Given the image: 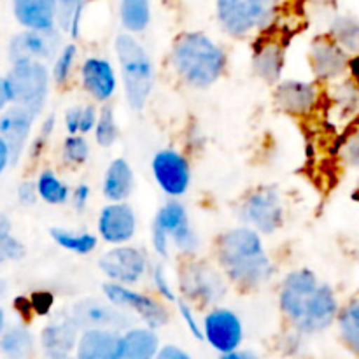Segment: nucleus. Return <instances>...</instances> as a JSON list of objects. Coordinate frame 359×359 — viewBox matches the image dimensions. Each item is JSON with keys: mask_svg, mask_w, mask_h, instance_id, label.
Here are the masks:
<instances>
[{"mask_svg": "<svg viewBox=\"0 0 359 359\" xmlns=\"http://www.w3.org/2000/svg\"><path fill=\"white\" fill-rule=\"evenodd\" d=\"M216 258L226 280L244 291L259 290L273 277L272 259L266 255L262 233L245 224L217 237Z\"/></svg>", "mask_w": 359, "mask_h": 359, "instance_id": "f257e3e1", "label": "nucleus"}, {"mask_svg": "<svg viewBox=\"0 0 359 359\" xmlns=\"http://www.w3.org/2000/svg\"><path fill=\"white\" fill-rule=\"evenodd\" d=\"M170 63L182 83L195 90H207L224 74L226 53L203 32H184L174 41Z\"/></svg>", "mask_w": 359, "mask_h": 359, "instance_id": "f03ea898", "label": "nucleus"}, {"mask_svg": "<svg viewBox=\"0 0 359 359\" xmlns=\"http://www.w3.org/2000/svg\"><path fill=\"white\" fill-rule=\"evenodd\" d=\"M114 51L121 69L126 104L132 111H142L154 88L153 60L139 39L128 32L116 35Z\"/></svg>", "mask_w": 359, "mask_h": 359, "instance_id": "7ed1b4c3", "label": "nucleus"}, {"mask_svg": "<svg viewBox=\"0 0 359 359\" xmlns=\"http://www.w3.org/2000/svg\"><path fill=\"white\" fill-rule=\"evenodd\" d=\"M151 244L160 258L170 256V244L179 255L191 258L200 248V238L191 226L188 210L177 198L160 207L151 224Z\"/></svg>", "mask_w": 359, "mask_h": 359, "instance_id": "20e7f679", "label": "nucleus"}, {"mask_svg": "<svg viewBox=\"0 0 359 359\" xmlns=\"http://www.w3.org/2000/svg\"><path fill=\"white\" fill-rule=\"evenodd\" d=\"M221 30L233 39H245L273 23L276 0H216Z\"/></svg>", "mask_w": 359, "mask_h": 359, "instance_id": "39448f33", "label": "nucleus"}, {"mask_svg": "<svg viewBox=\"0 0 359 359\" xmlns=\"http://www.w3.org/2000/svg\"><path fill=\"white\" fill-rule=\"evenodd\" d=\"M11 93V104L28 109L37 118L44 109L49 95V74L44 62L13 63L6 77Z\"/></svg>", "mask_w": 359, "mask_h": 359, "instance_id": "423d86ee", "label": "nucleus"}, {"mask_svg": "<svg viewBox=\"0 0 359 359\" xmlns=\"http://www.w3.org/2000/svg\"><path fill=\"white\" fill-rule=\"evenodd\" d=\"M224 273L205 262H188L179 269V286L182 298L191 305L212 307L226 294Z\"/></svg>", "mask_w": 359, "mask_h": 359, "instance_id": "0eeeda50", "label": "nucleus"}, {"mask_svg": "<svg viewBox=\"0 0 359 359\" xmlns=\"http://www.w3.org/2000/svg\"><path fill=\"white\" fill-rule=\"evenodd\" d=\"M238 217L245 226L262 235H272L284 223V203L279 189L262 186L244 198L238 207Z\"/></svg>", "mask_w": 359, "mask_h": 359, "instance_id": "6e6552de", "label": "nucleus"}, {"mask_svg": "<svg viewBox=\"0 0 359 359\" xmlns=\"http://www.w3.org/2000/svg\"><path fill=\"white\" fill-rule=\"evenodd\" d=\"M102 293H104V298H107L116 307L139 316L140 321L147 328H163L168 323L167 307L161 302H158L156 298L139 293L132 286H125V284L107 280V283L102 284Z\"/></svg>", "mask_w": 359, "mask_h": 359, "instance_id": "1a4fd4ad", "label": "nucleus"}, {"mask_svg": "<svg viewBox=\"0 0 359 359\" xmlns=\"http://www.w3.org/2000/svg\"><path fill=\"white\" fill-rule=\"evenodd\" d=\"M147 256L139 248L123 244L105 251L98 259V269L107 280L125 286H135L149 273Z\"/></svg>", "mask_w": 359, "mask_h": 359, "instance_id": "9d476101", "label": "nucleus"}, {"mask_svg": "<svg viewBox=\"0 0 359 359\" xmlns=\"http://www.w3.org/2000/svg\"><path fill=\"white\" fill-rule=\"evenodd\" d=\"M319 284L321 283L318 276L309 269L291 270L283 279L279 291V307L293 326H297L307 314Z\"/></svg>", "mask_w": 359, "mask_h": 359, "instance_id": "9b49d317", "label": "nucleus"}, {"mask_svg": "<svg viewBox=\"0 0 359 359\" xmlns=\"http://www.w3.org/2000/svg\"><path fill=\"white\" fill-rule=\"evenodd\" d=\"M70 316L74 321L79 325L81 330L100 328V330H123L132 328L133 318L123 309L116 307L107 298H93L88 297L83 300H77L70 309Z\"/></svg>", "mask_w": 359, "mask_h": 359, "instance_id": "f8f14e48", "label": "nucleus"}, {"mask_svg": "<svg viewBox=\"0 0 359 359\" xmlns=\"http://www.w3.org/2000/svg\"><path fill=\"white\" fill-rule=\"evenodd\" d=\"M151 172L158 188L168 198H181L191 184V167L188 158L177 149H160L151 160Z\"/></svg>", "mask_w": 359, "mask_h": 359, "instance_id": "ddd939ff", "label": "nucleus"}, {"mask_svg": "<svg viewBox=\"0 0 359 359\" xmlns=\"http://www.w3.org/2000/svg\"><path fill=\"white\" fill-rule=\"evenodd\" d=\"M62 34L58 27L48 30H28L14 35L9 42V60L20 62H46L56 58L62 46Z\"/></svg>", "mask_w": 359, "mask_h": 359, "instance_id": "4468645a", "label": "nucleus"}, {"mask_svg": "<svg viewBox=\"0 0 359 359\" xmlns=\"http://www.w3.org/2000/svg\"><path fill=\"white\" fill-rule=\"evenodd\" d=\"M349 53L344 51L330 35L318 37L309 48V65L321 83H337L349 72Z\"/></svg>", "mask_w": 359, "mask_h": 359, "instance_id": "2eb2a0df", "label": "nucleus"}, {"mask_svg": "<svg viewBox=\"0 0 359 359\" xmlns=\"http://www.w3.org/2000/svg\"><path fill=\"white\" fill-rule=\"evenodd\" d=\"M319 88L312 81L280 79L273 90V100L279 111L294 118H307L319 105Z\"/></svg>", "mask_w": 359, "mask_h": 359, "instance_id": "dca6fc26", "label": "nucleus"}, {"mask_svg": "<svg viewBox=\"0 0 359 359\" xmlns=\"http://www.w3.org/2000/svg\"><path fill=\"white\" fill-rule=\"evenodd\" d=\"M203 340L221 354L238 349L244 337L241 318L226 307H214L203 319Z\"/></svg>", "mask_w": 359, "mask_h": 359, "instance_id": "f3484780", "label": "nucleus"}, {"mask_svg": "<svg viewBox=\"0 0 359 359\" xmlns=\"http://www.w3.org/2000/svg\"><path fill=\"white\" fill-rule=\"evenodd\" d=\"M97 230L107 244H128L137 233L135 209L128 202H109L98 214Z\"/></svg>", "mask_w": 359, "mask_h": 359, "instance_id": "a211bd4d", "label": "nucleus"}, {"mask_svg": "<svg viewBox=\"0 0 359 359\" xmlns=\"http://www.w3.org/2000/svg\"><path fill=\"white\" fill-rule=\"evenodd\" d=\"M79 325L70 314H60L42 330L41 346L46 359H65L76 351Z\"/></svg>", "mask_w": 359, "mask_h": 359, "instance_id": "6ab92c4d", "label": "nucleus"}, {"mask_svg": "<svg viewBox=\"0 0 359 359\" xmlns=\"http://www.w3.org/2000/svg\"><path fill=\"white\" fill-rule=\"evenodd\" d=\"M81 83L84 91L95 102L107 104L118 88V76L109 60L102 56H90L81 65Z\"/></svg>", "mask_w": 359, "mask_h": 359, "instance_id": "aec40b11", "label": "nucleus"}, {"mask_svg": "<svg viewBox=\"0 0 359 359\" xmlns=\"http://www.w3.org/2000/svg\"><path fill=\"white\" fill-rule=\"evenodd\" d=\"M35 116L21 105H14L0 112V137L6 140L11 153V165H16L30 139Z\"/></svg>", "mask_w": 359, "mask_h": 359, "instance_id": "412c9836", "label": "nucleus"}, {"mask_svg": "<svg viewBox=\"0 0 359 359\" xmlns=\"http://www.w3.org/2000/svg\"><path fill=\"white\" fill-rule=\"evenodd\" d=\"M339 312L340 305L333 287L328 286V284H319L307 314L304 316V319L298 323V326L294 330L304 333V335L321 333L325 330H328L337 321Z\"/></svg>", "mask_w": 359, "mask_h": 359, "instance_id": "4be33fe9", "label": "nucleus"}, {"mask_svg": "<svg viewBox=\"0 0 359 359\" xmlns=\"http://www.w3.org/2000/svg\"><path fill=\"white\" fill-rule=\"evenodd\" d=\"M76 359H123V335L116 330H83Z\"/></svg>", "mask_w": 359, "mask_h": 359, "instance_id": "5701e85b", "label": "nucleus"}, {"mask_svg": "<svg viewBox=\"0 0 359 359\" xmlns=\"http://www.w3.org/2000/svg\"><path fill=\"white\" fill-rule=\"evenodd\" d=\"M135 189V174L125 158H116L105 168L102 193L107 202H126Z\"/></svg>", "mask_w": 359, "mask_h": 359, "instance_id": "b1692460", "label": "nucleus"}, {"mask_svg": "<svg viewBox=\"0 0 359 359\" xmlns=\"http://www.w3.org/2000/svg\"><path fill=\"white\" fill-rule=\"evenodd\" d=\"M284 60H286V53H284V48L280 46V42L266 41L255 46L251 67L259 79L265 81L266 84H273L276 86L283 79Z\"/></svg>", "mask_w": 359, "mask_h": 359, "instance_id": "393cba45", "label": "nucleus"}, {"mask_svg": "<svg viewBox=\"0 0 359 359\" xmlns=\"http://www.w3.org/2000/svg\"><path fill=\"white\" fill-rule=\"evenodd\" d=\"M18 23L28 30L56 27V0H13Z\"/></svg>", "mask_w": 359, "mask_h": 359, "instance_id": "a878e982", "label": "nucleus"}, {"mask_svg": "<svg viewBox=\"0 0 359 359\" xmlns=\"http://www.w3.org/2000/svg\"><path fill=\"white\" fill-rule=\"evenodd\" d=\"M160 339L153 328H128L123 335V359H154Z\"/></svg>", "mask_w": 359, "mask_h": 359, "instance_id": "bb28decb", "label": "nucleus"}, {"mask_svg": "<svg viewBox=\"0 0 359 359\" xmlns=\"http://www.w3.org/2000/svg\"><path fill=\"white\" fill-rule=\"evenodd\" d=\"M119 23L128 34H142L151 23L149 0H119Z\"/></svg>", "mask_w": 359, "mask_h": 359, "instance_id": "cd10ccee", "label": "nucleus"}, {"mask_svg": "<svg viewBox=\"0 0 359 359\" xmlns=\"http://www.w3.org/2000/svg\"><path fill=\"white\" fill-rule=\"evenodd\" d=\"M328 35L351 56L359 53V20L347 14L335 16L330 23Z\"/></svg>", "mask_w": 359, "mask_h": 359, "instance_id": "c85d7f7f", "label": "nucleus"}, {"mask_svg": "<svg viewBox=\"0 0 359 359\" xmlns=\"http://www.w3.org/2000/svg\"><path fill=\"white\" fill-rule=\"evenodd\" d=\"M49 235H51V238L60 248L79 256L91 255L98 245V237L90 233V231H72L65 230V228H51Z\"/></svg>", "mask_w": 359, "mask_h": 359, "instance_id": "c756f323", "label": "nucleus"}, {"mask_svg": "<svg viewBox=\"0 0 359 359\" xmlns=\"http://www.w3.org/2000/svg\"><path fill=\"white\" fill-rule=\"evenodd\" d=\"M86 0H56V27L70 39L81 37V25Z\"/></svg>", "mask_w": 359, "mask_h": 359, "instance_id": "7c9ffc66", "label": "nucleus"}, {"mask_svg": "<svg viewBox=\"0 0 359 359\" xmlns=\"http://www.w3.org/2000/svg\"><path fill=\"white\" fill-rule=\"evenodd\" d=\"M337 323H339L340 339L359 356V297H354L340 309Z\"/></svg>", "mask_w": 359, "mask_h": 359, "instance_id": "2f4dec72", "label": "nucleus"}, {"mask_svg": "<svg viewBox=\"0 0 359 359\" xmlns=\"http://www.w3.org/2000/svg\"><path fill=\"white\" fill-rule=\"evenodd\" d=\"M0 349L9 359H25L34 351V337L25 326H13L4 333Z\"/></svg>", "mask_w": 359, "mask_h": 359, "instance_id": "473e14b6", "label": "nucleus"}, {"mask_svg": "<svg viewBox=\"0 0 359 359\" xmlns=\"http://www.w3.org/2000/svg\"><path fill=\"white\" fill-rule=\"evenodd\" d=\"M37 191L39 198H42L49 205H63V203L69 202L70 195H72L69 186L53 170L41 172L37 179Z\"/></svg>", "mask_w": 359, "mask_h": 359, "instance_id": "72a5a7b5", "label": "nucleus"}, {"mask_svg": "<svg viewBox=\"0 0 359 359\" xmlns=\"http://www.w3.org/2000/svg\"><path fill=\"white\" fill-rule=\"evenodd\" d=\"M93 133L97 144L100 147H104V149H109V147H112L118 142L119 128L118 121H116L114 107H112V105L104 104V107L98 111L97 126H95Z\"/></svg>", "mask_w": 359, "mask_h": 359, "instance_id": "f704fd0d", "label": "nucleus"}, {"mask_svg": "<svg viewBox=\"0 0 359 359\" xmlns=\"http://www.w3.org/2000/svg\"><path fill=\"white\" fill-rule=\"evenodd\" d=\"M333 102L337 109L346 116H354L359 112V90L351 79H340L335 83L333 90Z\"/></svg>", "mask_w": 359, "mask_h": 359, "instance_id": "c9c22d12", "label": "nucleus"}, {"mask_svg": "<svg viewBox=\"0 0 359 359\" xmlns=\"http://www.w3.org/2000/svg\"><path fill=\"white\" fill-rule=\"evenodd\" d=\"M90 144H88L86 137L76 133V135H67L62 144V158L67 165L72 167H81L90 158Z\"/></svg>", "mask_w": 359, "mask_h": 359, "instance_id": "e433bc0d", "label": "nucleus"}, {"mask_svg": "<svg viewBox=\"0 0 359 359\" xmlns=\"http://www.w3.org/2000/svg\"><path fill=\"white\" fill-rule=\"evenodd\" d=\"M77 58V46L74 42H69V44L63 46L60 49L58 56L55 60V65L51 69V77L58 86H63V84L69 83L70 74H72V67L76 63Z\"/></svg>", "mask_w": 359, "mask_h": 359, "instance_id": "4c0bfd02", "label": "nucleus"}, {"mask_svg": "<svg viewBox=\"0 0 359 359\" xmlns=\"http://www.w3.org/2000/svg\"><path fill=\"white\" fill-rule=\"evenodd\" d=\"M149 277H151V284L154 286L156 293L160 294L163 300L167 302H177V294L175 291L172 290L170 283L167 279V272H165L163 265L161 263H154V265L149 266Z\"/></svg>", "mask_w": 359, "mask_h": 359, "instance_id": "58836bf2", "label": "nucleus"}, {"mask_svg": "<svg viewBox=\"0 0 359 359\" xmlns=\"http://www.w3.org/2000/svg\"><path fill=\"white\" fill-rule=\"evenodd\" d=\"M340 160L349 168L359 170V126L353 130L340 147Z\"/></svg>", "mask_w": 359, "mask_h": 359, "instance_id": "ea45409f", "label": "nucleus"}, {"mask_svg": "<svg viewBox=\"0 0 359 359\" xmlns=\"http://www.w3.org/2000/svg\"><path fill=\"white\" fill-rule=\"evenodd\" d=\"M25 256V245L13 235H6L0 238V263L18 262Z\"/></svg>", "mask_w": 359, "mask_h": 359, "instance_id": "a19ab883", "label": "nucleus"}, {"mask_svg": "<svg viewBox=\"0 0 359 359\" xmlns=\"http://www.w3.org/2000/svg\"><path fill=\"white\" fill-rule=\"evenodd\" d=\"M55 128H56V116L49 114L48 118L44 119V123H42V126H41V130H39L37 137H35L34 144H32V156L35 158L42 153V149H44V146L48 144V140L51 139Z\"/></svg>", "mask_w": 359, "mask_h": 359, "instance_id": "79ce46f5", "label": "nucleus"}, {"mask_svg": "<svg viewBox=\"0 0 359 359\" xmlns=\"http://www.w3.org/2000/svg\"><path fill=\"white\" fill-rule=\"evenodd\" d=\"M177 309H179V314H181V318L184 319L186 326L189 328V332H191L193 337H196L198 340H203V328L198 325V321H196L195 318V311H193L191 304L189 302H186L184 298H179L177 302Z\"/></svg>", "mask_w": 359, "mask_h": 359, "instance_id": "37998d69", "label": "nucleus"}, {"mask_svg": "<svg viewBox=\"0 0 359 359\" xmlns=\"http://www.w3.org/2000/svg\"><path fill=\"white\" fill-rule=\"evenodd\" d=\"M90 196H91V189L88 184H77L76 189L72 191V195H70V202H72V207L74 210H76L77 214H83L84 210H86L88 207V202H90Z\"/></svg>", "mask_w": 359, "mask_h": 359, "instance_id": "c03bdc74", "label": "nucleus"}, {"mask_svg": "<svg viewBox=\"0 0 359 359\" xmlns=\"http://www.w3.org/2000/svg\"><path fill=\"white\" fill-rule=\"evenodd\" d=\"M98 112L95 105H84L83 111H81V121H79V133L81 135H86V133L93 132L95 126H97Z\"/></svg>", "mask_w": 359, "mask_h": 359, "instance_id": "a18cd8bd", "label": "nucleus"}, {"mask_svg": "<svg viewBox=\"0 0 359 359\" xmlns=\"http://www.w3.org/2000/svg\"><path fill=\"white\" fill-rule=\"evenodd\" d=\"M32 309H34L37 314L44 316L51 311L53 307V294L48 293V291H37V293L32 294L30 298Z\"/></svg>", "mask_w": 359, "mask_h": 359, "instance_id": "49530a36", "label": "nucleus"}, {"mask_svg": "<svg viewBox=\"0 0 359 359\" xmlns=\"http://www.w3.org/2000/svg\"><path fill=\"white\" fill-rule=\"evenodd\" d=\"M39 198L37 191V182L25 181L21 182L20 188H18V200H20L23 205H34Z\"/></svg>", "mask_w": 359, "mask_h": 359, "instance_id": "de8ad7c7", "label": "nucleus"}, {"mask_svg": "<svg viewBox=\"0 0 359 359\" xmlns=\"http://www.w3.org/2000/svg\"><path fill=\"white\" fill-rule=\"evenodd\" d=\"M81 111H83V107H81V105H74V107H70L69 111L65 112L63 123H65V130L69 132V135H76V133H79Z\"/></svg>", "mask_w": 359, "mask_h": 359, "instance_id": "09e8293b", "label": "nucleus"}, {"mask_svg": "<svg viewBox=\"0 0 359 359\" xmlns=\"http://www.w3.org/2000/svg\"><path fill=\"white\" fill-rule=\"evenodd\" d=\"M154 359H191V356L177 346H163L160 347Z\"/></svg>", "mask_w": 359, "mask_h": 359, "instance_id": "8fccbe9b", "label": "nucleus"}, {"mask_svg": "<svg viewBox=\"0 0 359 359\" xmlns=\"http://www.w3.org/2000/svg\"><path fill=\"white\" fill-rule=\"evenodd\" d=\"M7 104H11L9 86H7V81L4 77H0V112L6 111Z\"/></svg>", "mask_w": 359, "mask_h": 359, "instance_id": "3c124183", "label": "nucleus"}, {"mask_svg": "<svg viewBox=\"0 0 359 359\" xmlns=\"http://www.w3.org/2000/svg\"><path fill=\"white\" fill-rule=\"evenodd\" d=\"M7 165H11V153H9V147H7L6 140L0 137V174L6 170Z\"/></svg>", "mask_w": 359, "mask_h": 359, "instance_id": "603ef678", "label": "nucleus"}, {"mask_svg": "<svg viewBox=\"0 0 359 359\" xmlns=\"http://www.w3.org/2000/svg\"><path fill=\"white\" fill-rule=\"evenodd\" d=\"M349 76H351V79L354 81V84H356L358 90H359V53H358V55L351 56V60H349Z\"/></svg>", "mask_w": 359, "mask_h": 359, "instance_id": "864d4df0", "label": "nucleus"}, {"mask_svg": "<svg viewBox=\"0 0 359 359\" xmlns=\"http://www.w3.org/2000/svg\"><path fill=\"white\" fill-rule=\"evenodd\" d=\"M221 359H258L252 353H248V351H231V353H226L221 356Z\"/></svg>", "mask_w": 359, "mask_h": 359, "instance_id": "5fc2aeb1", "label": "nucleus"}, {"mask_svg": "<svg viewBox=\"0 0 359 359\" xmlns=\"http://www.w3.org/2000/svg\"><path fill=\"white\" fill-rule=\"evenodd\" d=\"M11 233V221L9 217L0 214V238L6 237V235Z\"/></svg>", "mask_w": 359, "mask_h": 359, "instance_id": "6e6d98bb", "label": "nucleus"}, {"mask_svg": "<svg viewBox=\"0 0 359 359\" xmlns=\"http://www.w3.org/2000/svg\"><path fill=\"white\" fill-rule=\"evenodd\" d=\"M2 328H4V311L0 309V333H2Z\"/></svg>", "mask_w": 359, "mask_h": 359, "instance_id": "4d7b16f0", "label": "nucleus"}, {"mask_svg": "<svg viewBox=\"0 0 359 359\" xmlns=\"http://www.w3.org/2000/svg\"><path fill=\"white\" fill-rule=\"evenodd\" d=\"M6 287H7V284L4 283V280H0V294H4V291H6Z\"/></svg>", "mask_w": 359, "mask_h": 359, "instance_id": "13d9d810", "label": "nucleus"}, {"mask_svg": "<svg viewBox=\"0 0 359 359\" xmlns=\"http://www.w3.org/2000/svg\"><path fill=\"white\" fill-rule=\"evenodd\" d=\"M46 359V358H44ZM65 359H72V358H65Z\"/></svg>", "mask_w": 359, "mask_h": 359, "instance_id": "bf43d9fd", "label": "nucleus"}]
</instances>
